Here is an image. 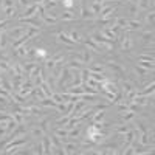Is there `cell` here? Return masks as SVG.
Returning a JSON list of instances; mask_svg holds the SVG:
<instances>
[{
	"label": "cell",
	"instance_id": "cb8c5ba5",
	"mask_svg": "<svg viewBox=\"0 0 155 155\" xmlns=\"http://www.w3.org/2000/svg\"><path fill=\"white\" fill-rule=\"evenodd\" d=\"M53 134H56L61 140H64V138H67L68 137V130H67V129L65 127H59V129H54V130H53Z\"/></svg>",
	"mask_w": 155,
	"mask_h": 155
},
{
	"label": "cell",
	"instance_id": "c3c4849f",
	"mask_svg": "<svg viewBox=\"0 0 155 155\" xmlns=\"http://www.w3.org/2000/svg\"><path fill=\"white\" fill-rule=\"evenodd\" d=\"M51 99H53L56 104H59V102H65V101L62 99V95L61 93H53V95H51Z\"/></svg>",
	"mask_w": 155,
	"mask_h": 155
},
{
	"label": "cell",
	"instance_id": "db71d44e",
	"mask_svg": "<svg viewBox=\"0 0 155 155\" xmlns=\"http://www.w3.org/2000/svg\"><path fill=\"white\" fill-rule=\"evenodd\" d=\"M51 59H53L54 62H61V61H64V54H61V53H58V54H54L53 58H51Z\"/></svg>",
	"mask_w": 155,
	"mask_h": 155
},
{
	"label": "cell",
	"instance_id": "f907efd6",
	"mask_svg": "<svg viewBox=\"0 0 155 155\" xmlns=\"http://www.w3.org/2000/svg\"><path fill=\"white\" fill-rule=\"evenodd\" d=\"M16 2H17V5H19L22 9H25L27 6H30V5H31V2H30V0H16Z\"/></svg>",
	"mask_w": 155,
	"mask_h": 155
},
{
	"label": "cell",
	"instance_id": "44dd1931",
	"mask_svg": "<svg viewBox=\"0 0 155 155\" xmlns=\"http://www.w3.org/2000/svg\"><path fill=\"white\" fill-rule=\"evenodd\" d=\"M65 65L70 68V70H82L84 68V64L82 62H78V61H70V62H67Z\"/></svg>",
	"mask_w": 155,
	"mask_h": 155
},
{
	"label": "cell",
	"instance_id": "277c9868",
	"mask_svg": "<svg viewBox=\"0 0 155 155\" xmlns=\"http://www.w3.org/2000/svg\"><path fill=\"white\" fill-rule=\"evenodd\" d=\"M104 65H106V67H109V68L112 70V74H116V76H123V74H126L124 67H123V65H120L118 62L107 61V62H104Z\"/></svg>",
	"mask_w": 155,
	"mask_h": 155
},
{
	"label": "cell",
	"instance_id": "6f0895ef",
	"mask_svg": "<svg viewBox=\"0 0 155 155\" xmlns=\"http://www.w3.org/2000/svg\"><path fill=\"white\" fill-rule=\"evenodd\" d=\"M3 6V0H0V8H2Z\"/></svg>",
	"mask_w": 155,
	"mask_h": 155
},
{
	"label": "cell",
	"instance_id": "d6a6232c",
	"mask_svg": "<svg viewBox=\"0 0 155 155\" xmlns=\"http://www.w3.org/2000/svg\"><path fill=\"white\" fill-rule=\"evenodd\" d=\"M127 130H129V126H127L126 123L121 124V126H116V127H115V134H120V135H124Z\"/></svg>",
	"mask_w": 155,
	"mask_h": 155
},
{
	"label": "cell",
	"instance_id": "7a4b0ae2",
	"mask_svg": "<svg viewBox=\"0 0 155 155\" xmlns=\"http://www.w3.org/2000/svg\"><path fill=\"white\" fill-rule=\"evenodd\" d=\"M120 39H121V51L123 53H130L134 50V39L129 34H124V31H123Z\"/></svg>",
	"mask_w": 155,
	"mask_h": 155
},
{
	"label": "cell",
	"instance_id": "5b68a950",
	"mask_svg": "<svg viewBox=\"0 0 155 155\" xmlns=\"http://www.w3.org/2000/svg\"><path fill=\"white\" fill-rule=\"evenodd\" d=\"M36 14H37V3H31L30 6L25 8V11L22 12V16L19 17V22H22L25 19H30V17H33Z\"/></svg>",
	"mask_w": 155,
	"mask_h": 155
},
{
	"label": "cell",
	"instance_id": "603a6c76",
	"mask_svg": "<svg viewBox=\"0 0 155 155\" xmlns=\"http://www.w3.org/2000/svg\"><path fill=\"white\" fill-rule=\"evenodd\" d=\"M135 129L140 132V134H143V132H149V129H147V126L141 121V120H137L135 121Z\"/></svg>",
	"mask_w": 155,
	"mask_h": 155
},
{
	"label": "cell",
	"instance_id": "7dc6e473",
	"mask_svg": "<svg viewBox=\"0 0 155 155\" xmlns=\"http://www.w3.org/2000/svg\"><path fill=\"white\" fill-rule=\"evenodd\" d=\"M138 61H149V62H153V54H138Z\"/></svg>",
	"mask_w": 155,
	"mask_h": 155
},
{
	"label": "cell",
	"instance_id": "52a82bcc",
	"mask_svg": "<svg viewBox=\"0 0 155 155\" xmlns=\"http://www.w3.org/2000/svg\"><path fill=\"white\" fill-rule=\"evenodd\" d=\"M33 88H34V85H33L31 79H23V82H22V85H20V90H19L17 93H20L22 96H27Z\"/></svg>",
	"mask_w": 155,
	"mask_h": 155
},
{
	"label": "cell",
	"instance_id": "d4e9b609",
	"mask_svg": "<svg viewBox=\"0 0 155 155\" xmlns=\"http://www.w3.org/2000/svg\"><path fill=\"white\" fill-rule=\"evenodd\" d=\"M68 37L71 39V41L74 42V44H81L82 42V36L79 34V33H78V31H70V34H68Z\"/></svg>",
	"mask_w": 155,
	"mask_h": 155
},
{
	"label": "cell",
	"instance_id": "9a60e30c",
	"mask_svg": "<svg viewBox=\"0 0 155 155\" xmlns=\"http://www.w3.org/2000/svg\"><path fill=\"white\" fill-rule=\"evenodd\" d=\"M58 42H62V44H65V45H68V47H71V45H74V42L71 41V39L65 34V33H58Z\"/></svg>",
	"mask_w": 155,
	"mask_h": 155
},
{
	"label": "cell",
	"instance_id": "e575fe53",
	"mask_svg": "<svg viewBox=\"0 0 155 155\" xmlns=\"http://www.w3.org/2000/svg\"><path fill=\"white\" fill-rule=\"evenodd\" d=\"M79 134H81L79 126H76V127H73V129H70V130H68V137L70 138H78V137H79Z\"/></svg>",
	"mask_w": 155,
	"mask_h": 155
},
{
	"label": "cell",
	"instance_id": "836d02e7",
	"mask_svg": "<svg viewBox=\"0 0 155 155\" xmlns=\"http://www.w3.org/2000/svg\"><path fill=\"white\" fill-rule=\"evenodd\" d=\"M12 50L16 51V54H17V56H22V58L27 56V47H25V45H20V47H17V48H12Z\"/></svg>",
	"mask_w": 155,
	"mask_h": 155
},
{
	"label": "cell",
	"instance_id": "7c38bea8",
	"mask_svg": "<svg viewBox=\"0 0 155 155\" xmlns=\"http://www.w3.org/2000/svg\"><path fill=\"white\" fill-rule=\"evenodd\" d=\"M50 147H51V141H50L48 134H45V135L42 137V150H44V153L50 155V153H51V152H50Z\"/></svg>",
	"mask_w": 155,
	"mask_h": 155
},
{
	"label": "cell",
	"instance_id": "ac0fdd59",
	"mask_svg": "<svg viewBox=\"0 0 155 155\" xmlns=\"http://www.w3.org/2000/svg\"><path fill=\"white\" fill-rule=\"evenodd\" d=\"M68 120H70V115H64L61 120H58V121L53 124V130H54V129H59V127H64V126L68 123Z\"/></svg>",
	"mask_w": 155,
	"mask_h": 155
},
{
	"label": "cell",
	"instance_id": "74e56055",
	"mask_svg": "<svg viewBox=\"0 0 155 155\" xmlns=\"http://www.w3.org/2000/svg\"><path fill=\"white\" fill-rule=\"evenodd\" d=\"M140 67H143L146 70H153L155 68L153 62H149V61H140Z\"/></svg>",
	"mask_w": 155,
	"mask_h": 155
},
{
	"label": "cell",
	"instance_id": "4dcf8cb0",
	"mask_svg": "<svg viewBox=\"0 0 155 155\" xmlns=\"http://www.w3.org/2000/svg\"><path fill=\"white\" fill-rule=\"evenodd\" d=\"M134 118H135V113H134V112H130V110L123 112V121H124V123H129V121L134 120Z\"/></svg>",
	"mask_w": 155,
	"mask_h": 155
},
{
	"label": "cell",
	"instance_id": "9c48e42d",
	"mask_svg": "<svg viewBox=\"0 0 155 155\" xmlns=\"http://www.w3.org/2000/svg\"><path fill=\"white\" fill-rule=\"evenodd\" d=\"M11 99H12V102H16V104H19V106H25L28 102L27 96H22L17 92H11Z\"/></svg>",
	"mask_w": 155,
	"mask_h": 155
},
{
	"label": "cell",
	"instance_id": "e0dca14e",
	"mask_svg": "<svg viewBox=\"0 0 155 155\" xmlns=\"http://www.w3.org/2000/svg\"><path fill=\"white\" fill-rule=\"evenodd\" d=\"M62 149H64V153H74L76 149H79V147H78L74 143H64Z\"/></svg>",
	"mask_w": 155,
	"mask_h": 155
},
{
	"label": "cell",
	"instance_id": "ba28073f",
	"mask_svg": "<svg viewBox=\"0 0 155 155\" xmlns=\"http://www.w3.org/2000/svg\"><path fill=\"white\" fill-rule=\"evenodd\" d=\"M81 17L82 19H88V20H93L96 16L93 14L92 11H88L85 6V0H81Z\"/></svg>",
	"mask_w": 155,
	"mask_h": 155
},
{
	"label": "cell",
	"instance_id": "5bb4252c",
	"mask_svg": "<svg viewBox=\"0 0 155 155\" xmlns=\"http://www.w3.org/2000/svg\"><path fill=\"white\" fill-rule=\"evenodd\" d=\"M11 68H12V76H23V64H20V62H14L11 65Z\"/></svg>",
	"mask_w": 155,
	"mask_h": 155
},
{
	"label": "cell",
	"instance_id": "2e32d148",
	"mask_svg": "<svg viewBox=\"0 0 155 155\" xmlns=\"http://www.w3.org/2000/svg\"><path fill=\"white\" fill-rule=\"evenodd\" d=\"M121 87H123V90H121V92H123V98L129 93V92H130V90H134V88H137L130 81H123V84H121Z\"/></svg>",
	"mask_w": 155,
	"mask_h": 155
},
{
	"label": "cell",
	"instance_id": "816d5d0a",
	"mask_svg": "<svg viewBox=\"0 0 155 155\" xmlns=\"http://www.w3.org/2000/svg\"><path fill=\"white\" fill-rule=\"evenodd\" d=\"M70 56L73 58V61L82 62V53H70Z\"/></svg>",
	"mask_w": 155,
	"mask_h": 155
},
{
	"label": "cell",
	"instance_id": "11a10c76",
	"mask_svg": "<svg viewBox=\"0 0 155 155\" xmlns=\"http://www.w3.org/2000/svg\"><path fill=\"white\" fill-rule=\"evenodd\" d=\"M6 25H8V19H3V20H0V31H3L6 28Z\"/></svg>",
	"mask_w": 155,
	"mask_h": 155
},
{
	"label": "cell",
	"instance_id": "b9f144b4",
	"mask_svg": "<svg viewBox=\"0 0 155 155\" xmlns=\"http://www.w3.org/2000/svg\"><path fill=\"white\" fill-rule=\"evenodd\" d=\"M88 78H90V71H88V68L84 67V68L81 70V81H82V82H87Z\"/></svg>",
	"mask_w": 155,
	"mask_h": 155
},
{
	"label": "cell",
	"instance_id": "ffe728a7",
	"mask_svg": "<svg viewBox=\"0 0 155 155\" xmlns=\"http://www.w3.org/2000/svg\"><path fill=\"white\" fill-rule=\"evenodd\" d=\"M6 44H8V34L6 31H0V51H3L6 48Z\"/></svg>",
	"mask_w": 155,
	"mask_h": 155
},
{
	"label": "cell",
	"instance_id": "484cf974",
	"mask_svg": "<svg viewBox=\"0 0 155 155\" xmlns=\"http://www.w3.org/2000/svg\"><path fill=\"white\" fill-rule=\"evenodd\" d=\"M141 41H144V42H150L153 44V31H144L143 34H141Z\"/></svg>",
	"mask_w": 155,
	"mask_h": 155
},
{
	"label": "cell",
	"instance_id": "ee69618b",
	"mask_svg": "<svg viewBox=\"0 0 155 155\" xmlns=\"http://www.w3.org/2000/svg\"><path fill=\"white\" fill-rule=\"evenodd\" d=\"M135 73H137V76H138V78H144V76L147 74V70L138 65V67H135Z\"/></svg>",
	"mask_w": 155,
	"mask_h": 155
},
{
	"label": "cell",
	"instance_id": "7bdbcfd3",
	"mask_svg": "<svg viewBox=\"0 0 155 155\" xmlns=\"http://www.w3.org/2000/svg\"><path fill=\"white\" fill-rule=\"evenodd\" d=\"M56 109L62 115H67V102H59V104H56Z\"/></svg>",
	"mask_w": 155,
	"mask_h": 155
},
{
	"label": "cell",
	"instance_id": "f35d334b",
	"mask_svg": "<svg viewBox=\"0 0 155 155\" xmlns=\"http://www.w3.org/2000/svg\"><path fill=\"white\" fill-rule=\"evenodd\" d=\"M31 135H33V137H44L45 134H44V130H42L39 126H34V127L31 129Z\"/></svg>",
	"mask_w": 155,
	"mask_h": 155
},
{
	"label": "cell",
	"instance_id": "8992f818",
	"mask_svg": "<svg viewBox=\"0 0 155 155\" xmlns=\"http://www.w3.org/2000/svg\"><path fill=\"white\" fill-rule=\"evenodd\" d=\"M143 28V22L140 19H127V25L124 31H135V30H141Z\"/></svg>",
	"mask_w": 155,
	"mask_h": 155
},
{
	"label": "cell",
	"instance_id": "83f0119b",
	"mask_svg": "<svg viewBox=\"0 0 155 155\" xmlns=\"http://www.w3.org/2000/svg\"><path fill=\"white\" fill-rule=\"evenodd\" d=\"M47 59V51L44 48H37L36 50V61H45Z\"/></svg>",
	"mask_w": 155,
	"mask_h": 155
},
{
	"label": "cell",
	"instance_id": "91938a15",
	"mask_svg": "<svg viewBox=\"0 0 155 155\" xmlns=\"http://www.w3.org/2000/svg\"><path fill=\"white\" fill-rule=\"evenodd\" d=\"M74 2H78V0H74ZM79 2H81V0H79Z\"/></svg>",
	"mask_w": 155,
	"mask_h": 155
},
{
	"label": "cell",
	"instance_id": "4316f807",
	"mask_svg": "<svg viewBox=\"0 0 155 155\" xmlns=\"http://www.w3.org/2000/svg\"><path fill=\"white\" fill-rule=\"evenodd\" d=\"M90 79L98 81V82H102V81L106 79V76H104V73H95V71H90Z\"/></svg>",
	"mask_w": 155,
	"mask_h": 155
},
{
	"label": "cell",
	"instance_id": "f5cc1de1",
	"mask_svg": "<svg viewBox=\"0 0 155 155\" xmlns=\"http://www.w3.org/2000/svg\"><path fill=\"white\" fill-rule=\"evenodd\" d=\"M9 6H14V0H3L2 8H9Z\"/></svg>",
	"mask_w": 155,
	"mask_h": 155
},
{
	"label": "cell",
	"instance_id": "8fae6325",
	"mask_svg": "<svg viewBox=\"0 0 155 155\" xmlns=\"http://www.w3.org/2000/svg\"><path fill=\"white\" fill-rule=\"evenodd\" d=\"M82 42H84V45H85V47H87L88 50L95 51V53H101V51H102V48H101V47H99V45H98V44H96L95 41H92V39H90V37L87 39V41H82Z\"/></svg>",
	"mask_w": 155,
	"mask_h": 155
},
{
	"label": "cell",
	"instance_id": "d590c367",
	"mask_svg": "<svg viewBox=\"0 0 155 155\" xmlns=\"http://www.w3.org/2000/svg\"><path fill=\"white\" fill-rule=\"evenodd\" d=\"M16 126H17V123H16L14 120H9V121L6 123V135H9L12 130H14Z\"/></svg>",
	"mask_w": 155,
	"mask_h": 155
},
{
	"label": "cell",
	"instance_id": "681fc988",
	"mask_svg": "<svg viewBox=\"0 0 155 155\" xmlns=\"http://www.w3.org/2000/svg\"><path fill=\"white\" fill-rule=\"evenodd\" d=\"M45 65H47V70H48V71H51V70L54 68L56 62H54L53 59H47V61H45Z\"/></svg>",
	"mask_w": 155,
	"mask_h": 155
},
{
	"label": "cell",
	"instance_id": "3957f363",
	"mask_svg": "<svg viewBox=\"0 0 155 155\" xmlns=\"http://www.w3.org/2000/svg\"><path fill=\"white\" fill-rule=\"evenodd\" d=\"M71 78H73L71 70H70L67 65H64V67H62V71H61V74H59V78L56 79V81H58V82H56V84H58V87H61V88H62L64 85H65V82H67V81H70Z\"/></svg>",
	"mask_w": 155,
	"mask_h": 155
},
{
	"label": "cell",
	"instance_id": "680465c9",
	"mask_svg": "<svg viewBox=\"0 0 155 155\" xmlns=\"http://www.w3.org/2000/svg\"><path fill=\"white\" fill-rule=\"evenodd\" d=\"M95 2H99V3H102V2H104V0H95Z\"/></svg>",
	"mask_w": 155,
	"mask_h": 155
},
{
	"label": "cell",
	"instance_id": "60d3db41",
	"mask_svg": "<svg viewBox=\"0 0 155 155\" xmlns=\"http://www.w3.org/2000/svg\"><path fill=\"white\" fill-rule=\"evenodd\" d=\"M12 115V120H14L17 124H23V115L19 113V112H14V113H11Z\"/></svg>",
	"mask_w": 155,
	"mask_h": 155
},
{
	"label": "cell",
	"instance_id": "6da1fadb",
	"mask_svg": "<svg viewBox=\"0 0 155 155\" xmlns=\"http://www.w3.org/2000/svg\"><path fill=\"white\" fill-rule=\"evenodd\" d=\"M27 28H28L27 25H25V27H23V25H19V27H14V28L8 30L6 34H8V37L11 39V41L14 42V41H17L19 37H22L25 33H27Z\"/></svg>",
	"mask_w": 155,
	"mask_h": 155
},
{
	"label": "cell",
	"instance_id": "ab89813d",
	"mask_svg": "<svg viewBox=\"0 0 155 155\" xmlns=\"http://www.w3.org/2000/svg\"><path fill=\"white\" fill-rule=\"evenodd\" d=\"M28 59H36V48L34 47H27V56Z\"/></svg>",
	"mask_w": 155,
	"mask_h": 155
},
{
	"label": "cell",
	"instance_id": "f546056e",
	"mask_svg": "<svg viewBox=\"0 0 155 155\" xmlns=\"http://www.w3.org/2000/svg\"><path fill=\"white\" fill-rule=\"evenodd\" d=\"M109 28H110V31H112V33H113V34H115L116 37H118V36H121V34H123V31H124V30H123L121 27H118V25H116V23L110 25Z\"/></svg>",
	"mask_w": 155,
	"mask_h": 155
},
{
	"label": "cell",
	"instance_id": "f1b7e54d",
	"mask_svg": "<svg viewBox=\"0 0 155 155\" xmlns=\"http://www.w3.org/2000/svg\"><path fill=\"white\" fill-rule=\"evenodd\" d=\"M90 61H92V56H90V50L85 47V50L82 51V64H90Z\"/></svg>",
	"mask_w": 155,
	"mask_h": 155
},
{
	"label": "cell",
	"instance_id": "9f6ffc18",
	"mask_svg": "<svg viewBox=\"0 0 155 155\" xmlns=\"http://www.w3.org/2000/svg\"><path fill=\"white\" fill-rule=\"evenodd\" d=\"M44 0H34V3H42Z\"/></svg>",
	"mask_w": 155,
	"mask_h": 155
},
{
	"label": "cell",
	"instance_id": "bcb514c9",
	"mask_svg": "<svg viewBox=\"0 0 155 155\" xmlns=\"http://www.w3.org/2000/svg\"><path fill=\"white\" fill-rule=\"evenodd\" d=\"M62 6L65 9H73L74 8V0H62Z\"/></svg>",
	"mask_w": 155,
	"mask_h": 155
},
{
	"label": "cell",
	"instance_id": "7402d4cb",
	"mask_svg": "<svg viewBox=\"0 0 155 155\" xmlns=\"http://www.w3.org/2000/svg\"><path fill=\"white\" fill-rule=\"evenodd\" d=\"M101 34L104 36L106 39H109V41H115V39H116V36L110 31V28H109V27H104V28H102V30H101Z\"/></svg>",
	"mask_w": 155,
	"mask_h": 155
},
{
	"label": "cell",
	"instance_id": "1f68e13d",
	"mask_svg": "<svg viewBox=\"0 0 155 155\" xmlns=\"http://www.w3.org/2000/svg\"><path fill=\"white\" fill-rule=\"evenodd\" d=\"M101 9H102V3H99V2H93V5H92V11L95 16H99V12H101Z\"/></svg>",
	"mask_w": 155,
	"mask_h": 155
},
{
	"label": "cell",
	"instance_id": "d6986e66",
	"mask_svg": "<svg viewBox=\"0 0 155 155\" xmlns=\"http://www.w3.org/2000/svg\"><path fill=\"white\" fill-rule=\"evenodd\" d=\"M48 121H50L48 116H44L41 121H37V126L44 130V134H48V132H50V129H48Z\"/></svg>",
	"mask_w": 155,
	"mask_h": 155
},
{
	"label": "cell",
	"instance_id": "4fadbf2b",
	"mask_svg": "<svg viewBox=\"0 0 155 155\" xmlns=\"http://www.w3.org/2000/svg\"><path fill=\"white\" fill-rule=\"evenodd\" d=\"M61 20L62 22H73V20H76V16H74V12L71 9H65L61 16Z\"/></svg>",
	"mask_w": 155,
	"mask_h": 155
},
{
	"label": "cell",
	"instance_id": "8d00e7d4",
	"mask_svg": "<svg viewBox=\"0 0 155 155\" xmlns=\"http://www.w3.org/2000/svg\"><path fill=\"white\" fill-rule=\"evenodd\" d=\"M16 5L14 6H9V8H5V14H6V17L8 19H11V17H14L16 16Z\"/></svg>",
	"mask_w": 155,
	"mask_h": 155
},
{
	"label": "cell",
	"instance_id": "f6af8a7d",
	"mask_svg": "<svg viewBox=\"0 0 155 155\" xmlns=\"http://www.w3.org/2000/svg\"><path fill=\"white\" fill-rule=\"evenodd\" d=\"M115 23L124 30V28H126V25H127V19H124V17H116V19H115Z\"/></svg>",
	"mask_w": 155,
	"mask_h": 155
},
{
	"label": "cell",
	"instance_id": "30bf717a",
	"mask_svg": "<svg viewBox=\"0 0 155 155\" xmlns=\"http://www.w3.org/2000/svg\"><path fill=\"white\" fill-rule=\"evenodd\" d=\"M88 71H95V73H104V62H95V64H88L87 65Z\"/></svg>",
	"mask_w": 155,
	"mask_h": 155
}]
</instances>
